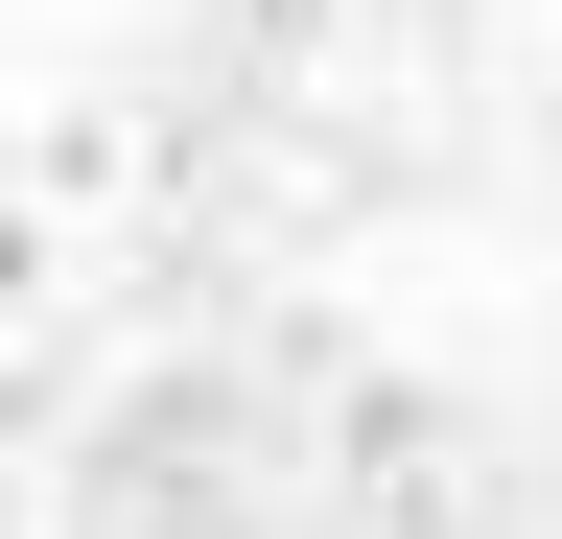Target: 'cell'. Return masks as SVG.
<instances>
[{
	"label": "cell",
	"instance_id": "cell-1",
	"mask_svg": "<svg viewBox=\"0 0 562 539\" xmlns=\"http://www.w3.org/2000/svg\"><path fill=\"white\" fill-rule=\"evenodd\" d=\"M0 305H24V235H0Z\"/></svg>",
	"mask_w": 562,
	"mask_h": 539
}]
</instances>
